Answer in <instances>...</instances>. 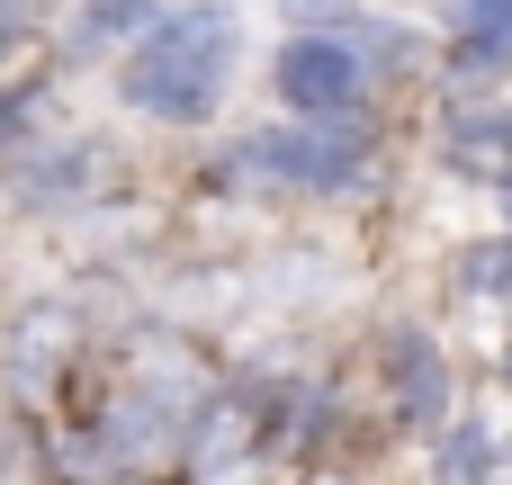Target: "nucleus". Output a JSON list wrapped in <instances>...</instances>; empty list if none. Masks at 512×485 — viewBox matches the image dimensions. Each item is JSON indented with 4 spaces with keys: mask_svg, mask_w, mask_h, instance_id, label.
Returning a JSON list of instances; mask_svg holds the SVG:
<instances>
[{
    "mask_svg": "<svg viewBox=\"0 0 512 485\" xmlns=\"http://www.w3.org/2000/svg\"><path fill=\"white\" fill-rule=\"evenodd\" d=\"M243 63V9L234 0H180L117 54V99L153 126H207Z\"/></svg>",
    "mask_w": 512,
    "mask_h": 485,
    "instance_id": "f257e3e1",
    "label": "nucleus"
},
{
    "mask_svg": "<svg viewBox=\"0 0 512 485\" xmlns=\"http://www.w3.org/2000/svg\"><path fill=\"white\" fill-rule=\"evenodd\" d=\"M216 180L243 189H297V198H351L378 180V108H342V117H297L288 126H252L216 153Z\"/></svg>",
    "mask_w": 512,
    "mask_h": 485,
    "instance_id": "f03ea898",
    "label": "nucleus"
},
{
    "mask_svg": "<svg viewBox=\"0 0 512 485\" xmlns=\"http://www.w3.org/2000/svg\"><path fill=\"white\" fill-rule=\"evenodd\" d=\"M270 90L279 108L297 117H342V108H378V72L333 36V27H306V36H279L270 54Z\"/></svg>",
    "mask_w": 512,
    "mask_h": 485,
    "instance_id": "7ed1b4c3",
    "label": "nucleus"
},
{
    "mask_svg": "<svg viewBox=\"0 0 512 485\" xmlns=\"http://www.w3.org/2000/svg\"><path fill=\"white\" fill-rule=\"evenodd\" d=\"M387 387H396V423H405V432H441L450 405H459L450 360H441V342H432L423 324H396V333H387Z\"/></svg>",
    "mask_w": 512,
    "mask_h": 485,
    "instance_id": "20e7f679",
    "label": "nucleus"
},
{
    "mask_svg": "<svg viewBox=\"0 0 512 485\" xmlns=\"http://www.w3.org/2000/svg\"><path fill=\"white\" fill-rule=\"evenodd\" d=\"M90 180H99V144H90V135H36V153L9 162V198L36 207V216H45V207H81Z\"/></svg>",
    "mask_w": 512,
    "mask_h": 485,
    "instance_id": "39448f33",
    "label": "nucleus"
},
{
    "mask_svg": "<svg viewBox=\"0 0 512 485\" xmlns=\"http://www.w3.org/2000/svg\"><path fill=\"white\" fill-rule=\"evenodd\" d=\"M324 27H333V36H342V45H351L369 72H387V81H396V72H423V63H432L423 27H405V18H378V9H333Z\"/></svg>",
    "mask_w": 512,
    "mask_h": 485,
    "instance_id": "423d86ee",
    "label": "nucleus"
},
{
    "mask_svg": "<svg viewBox=\"0 0 512 485\" xmlns=\"http://www.w3.org/2000/svg\"><path fill=\"white\" fill-rule=\"evenodd\" d=\"M450 162L504 171L512 180V108H459V117H450Z\"/></svg>",
    "mask_w": 512,
    "mask_h": 485,
    "instance_id": "0eeeda50",
    "label": "nucleus"
},
{
    "mask_svg": "<svg viewBox=\"0 0 512 485\" xmlns=\"http://www.w3.org/2000/svg\"><path fill=\"white\" fill-rule=\"evenodd\" d=\"M162 18V0H81V27H72V45H135L144 27Z\"/></svg>",
    "mask_w": 512,
    "mask_h": 485,
    "instance_id": "6e6552de",
    "label": "nucleus"
},
{
    "mask_svg": "<svg viewBox=\"0 0 512 485\" xmlns=\"http://www.w3.org/2000/svg\"><path fill=\"white\" fill-rule=\"evenodd\" d=\"M18 144H36V99L0 90V153H18Z\"/></svg>",
    "mask_w": 512,
    "mask_h": 485,
    "instance_id": "1a4fd4ad",
    "label": "nucleus"
},
{
    "mask_svg": "<svg viewBox=\"0 0 512 485\" xmlns=\"http://www.w3.org/2000/svg\"><path fill=\"white\" fill-rule=\"evenodd\" d=\"M504 189H512V180H504Z\"/></svg>",
    "mask_w": 512,
    "mask_h": 485,
    "instance_id": "9d476101",
    "label": "nucleus"
}]
</instances>
